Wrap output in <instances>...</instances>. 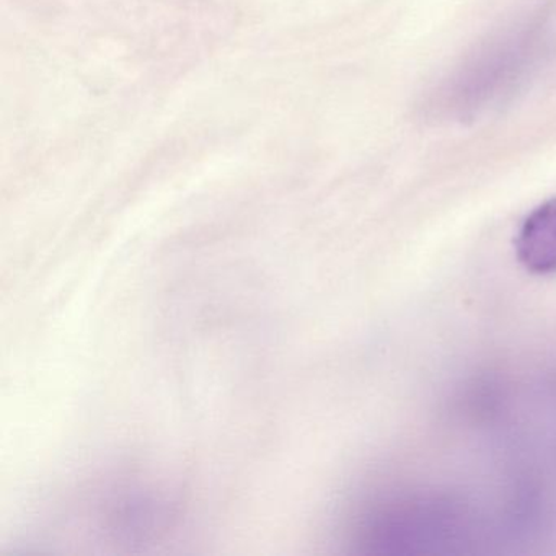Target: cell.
Returning a JSON list of instances; mask_svg holds the SVG:
<instances>
[{
  "label": "cell",
  "mask_w": 556,
  "mask_h": 556,
  "mask_svg": "<svg viewBox=\"0 0 556 556\" xmlns=\"http://www.w3.org/2000/svg\"><path fill=\"white\" fill-rule=\"evenodd\" d=\"M516 255L532 275L556 273V197L536 206L517 230Z\"/></svg>",
  "instance_id": "cell-1"
}]
</instances>
